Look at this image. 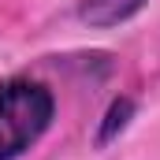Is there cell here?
<instances>
[{
  "instance_id": "6da1fadb",
  "label": "cell",
  "mask_w": 160,
  "mask_h": 160,
  "mask_svg": "<svg viewBox=\"0 0 160 160\" xmlns=\"http://www.w3.org/2000/svg\"><path fill=\"white\" fill-rule=\"evenodd\" d=\"M56 112V101L48 86L30 78L0 82V160L22 157L30 145L48 130Z\"/></svg>"
},
{
  "instance_id": "7a4b0ae2",
  "label": "cell",
  "mask_w": 160,
  "mask_h": 160,
  "mask_svg": "<svg viewBox=\"0 0 160 160\" xmlns=\"http://www.w3.org/2000/svg\"><path fill=\"white\" fill-rule=\"evenodd\" d=\"M145 8V0H82L78 4V19L89 26H119L127 19H134Z\"/></svg>"
},
{
  "instance_id": "3957f363",
  "label": "cell",
  "mask_w": 160,
  "mask_h": 160,
  "mask_svg": "<svg viewBox=\"0 0 160 160\" xmlns=\"http://www.w3.org/2000/svg\"><path fill=\"white\" fill-rule=\"evenodd\" d=\"M130 112H134V101H127V97L112 101V108H108V116H104V127H101V134H97V145H108V142L116 138V130L127 127Z\"/></svg>"
}]
</instances>
